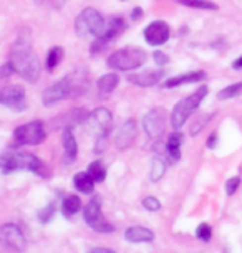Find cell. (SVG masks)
Segmentation results:
<instances>
[{
    "label": "cell",
    "mask_w": 242,
    "mask_h": 253,
    "mask_svg": "<svg viewBox=\"0 0 242 253\" xmlns=\"http://www.w3.org/2000/svg\"><path fill=\"white\" fill-rule=\"evenodd\" d=\"M10 65L13 66L15 73L22 75L28 83H35L40 76V61L33 53L30 43V30L23 28L20 35L15 40L10 51Z\"/></svg>",
    "instance_id": "1"
},
{
    "label": "cell",
    "mask_w": 242,
    "mask_h": 253,
    "mask_svg": "<svg viewBox=\"0 0 242 253\" xmlns=\"http://www.w3.org/2000/svg\"><path fill=\"white\" fill-rule=\"evenodd\" d=\"M44 162L28 152H7L0 157V170L3 174L13 172V170H30L35 174H44Z\"/></svg>",
    "instance_id": "2"
},
{
    "label": "cell",
    "mask_w": 242,
    "mask_h": 253,
    "mask_svg": "<svg viewBox=\"0 0 242 253\" xmlns=\"http://www.w3.org/2000/svg\"><path fill=\"white\" fill-rule=\"evenodd\" d=\"M146 61V51L140 46H126L108 56V66L118 71H131L143 66Z\"/></svg>",
    "instance_id": "3"
},
{
    "label": "cell",
    "mask_w": 242,
    "mask_h": 253,
    "mask_svg": "<svg viewBox=\"0 0 242 253\" xmlns=\"http://www.w3.org/2000/svg\"><path fill=\"white\" fill-rule=\"evenodd\" d=\"M206 94H207V86H201L193 94H189L188 98L181 99V101L173 108V113H171V124H173L174 129L176 131L181 129L184 126V123L188 121V118L201 106V101Z\"/></svg>",
    "instance_id": "4"
},
{
    "label": "cell",
    "mask_w": 242,
    "mask_h": 253,
    "mask_svg": "<svg viewBox=\"0 0 242 253\" xmlns=\"http://www.w3.org/2000/svg\"><path fill=\"white\" fill-rule=\"evenodd\" d=\"M105 18L99 13L98 10L95 8L88 7L82 10V13L77 17L75 20V32H77L78 37H93V38H98L99 35L105 30Z\"/></svg>",
    "instance_id": "5"
},
{
    "label": "cell",
    "mask_w": 242,
    "mask_h": 253,
    "mask_svg": "<svg viewBox=\"0 0 242 253\" xmlns=\"http://www.w3.org/2000/svg\"><path fill=\"white\" fill-rule=\"evenodd\" d=\"M47 132H45V126L44 123L35 119V121H30L27 124H22L18 126L15 131H13V144L15 146H39L45 141Z\"/></svg>",
    "instance_id": "6"
},
{
    "label": "cell",
    "mask_w": 242,
    "mask_h": 253,
    "mask_svg": "<svg viewBox=\"0 0 242 253\" xmlns=\"http://www.w3.org/2000/svg\"><path fill=\"white\" fill-rule=\"evenodd\" d=\"M125 28H126L125 20H123L121 17H113L105 25V30H103L101 35L93 40L90 51H92V53H99V51L105 48L108 43H111L118 35H121V32L125 30Z\"/></svg>",
    "instance_id": "7"
},
{
    "label": "cell",
    "mask_w": 242,
    "mask_h": 253,
    "mask_svg": "<svg viewBox=\"0 0 242 253\" xmlns=\"http://www.w3.org/2000/svg\"><path fill=\"white\" fill-rule=\"evenodd\" d=\"M68 96H72V76H65V78L56 81L55 84L47 88L42 93V101L47 108H51Z\"/></svg>",
    "instance_id": "8"
},
{
    "label": "cell",
    "mask_w": 242,
    "mask_h": 253,
    "mask_svg": "<svg viewBox=\"0 0 242 253\" xmlns=\"http://www.w3.org/2000/svg\"><path fill=\"white\" fill-rule=\"evenodd\" d=\"M0 104L10 108L12 111L20 113L27 109L25 101V89L18 84H12V86L0 88Z\"/></svg>",
    "instance_id": "9"
},
{
    "label": "cell",
    "mask_w": 242,
    "mask_h": 253,
    "mask_svg": "<svg viewBox=\"0 0 242 253\" xmlns=\"http://www.w3.org/2000/svg\"><path fill=\"white\" fill-rule=\"evenodd\" d=\"M0 245L15 252H23L27 245L25 235L15 223H3L0 225Z\"/></svg>",
    "instance_id": "10"
},
{
    "label": "cell",
    "mask_w": 242,
    "mask_h": 253,
    "mask_svg": "<svg viewBox=\"0 0 242 253\" xmlns=\"http://www.w3.org/2000/svg\"><path fill=\"white\" fill-rule=\"evenodd\" d=\"M143 127L151 139H158L166 127V111L163 108H153L143 118Z\"/></svg>",
    "instance_id": "11"
},
{
    "label": "cell",
    "mask_w": 242,
    "mask_h": 253,
    "mask_svg": "<svg viewBox=\"0 0 242 253\" xmlns=\"http://www.w3.org/2000/svg\"><path fill=\"white\" fill-rule=\"evenodd\" d=\"M171 28L163 20L151 22L148 27L145 28V40L148 42L151 46H161L169 40Z\"/></svg>",
    "instance_id": "12"
},
{
    "label": "cell",
    "mask_w": 242,
    "mask_h": 253,
    "mask_svg": "<svg viewBox=\"0 0 242 253\" xmlns=\"http://www.w3.org/2000/svg\"><path fill=\"white\" fill-rule=\"evenodd\" d=\"M136 137V121L135 119H128L120 126V129L116 131V136H115V144L118 149L125 151L128 149L133 141Z\"/></svg>",
    "instance_id": "13"
},
{
    "label": "cell",
    "mask_w": 242,
    "mask_h": 253,
    "mask_svg": "<svg viewBox=\"0 0 242 253\" xmlns=\"http://www.w3.org/2000/svg\"><path fill=\"white\" fill-rule=\"evenodd\" d=\"M163 71L161 70H146V71H140V73H133L128 75V81L133 83L135 86L140 88H149L158 84L161 80H163Z\"/></svg>",
    "instance_id": "14"
},
{
    "label": "cell",
    "mask_w": 242,
    "mask_h": 253,
    "mask_svg": "<svg viewBox=\"0 0 242 253\" xmlns=\"http://www.w3.org/2000/svg\"><path fill=\"white\" fill-rule=\"evenodd\" d=\"M206 78V73L204 71H191V73H183V75H176V76H171L169 80L164 81L163 88L166 89H173L178 88L181 84H188V83H199Z\"/></svg>",
    "instance_id": "15"
},
{
    "label": "cell",
    "mask_w": 242,
    "mask_h": 253,
    "mask_svg": "<svg viewBox=\"0 0 242 253\" xmlns=\"http://www.w3.org/2000/svg\"><path fill=\"white\" fill-rule=\"evenodd\" d=\"M90 119L98 127L99 134H108L111 127V113L106 108H98L90 114Z\"/></svg>",
    "instance_id": "16"
},
{
    "label": "cell",
    "mask_w": 242,
    "mask_h": 253,
    "mask_svg": "<svg viewBox=\"0 0 242 253\" xmlns=\"http://www.w3.org/2000/svg\"><path fill=\"white\" fill-rule=\"evenodd\" d=\"M88 118H90V114L87 113V109H83V108H73V109H70L68 113H65L60 119H56L55 123L65 129V127H72L73 124L83 123L85 119H88Z\"/></svg>",
    "instance_id": "17"
},
{
    "label": "cell",
    "mask_w": 242,
    "mask_h": 253,
    "mask_svg": "<svg viewBox=\"0 0 242 253\" xmlns=\"http://www.w3.org/2000/svg\"><path fill=\"white\" fill-rule=\"evenodd\" d=\"M63 151H65L66 164L75 162L78 154V146H77V139H75V136H73L72 127H65L63 129Z\"/></svg>",
    "instance_id": "18"
},
{
    "label": "cell",
    "mask_w": 242,
    "mask_h": 253,
    "mask_svg": "<svg viewBox=\"0 0 242 253\" xmlns=\"http://www.w3.org/2000/svg\"><path fill=\"white\" fill-rule=\"evenodd\" d=\"M125 238L131 243H148L154 238V233L146 227L136 225V227H130L125 232Z\"/></svg>",
    "instance_id": "19"
},
{
    "label": "cell",
    "mask_w": 242,
    "mask_h": 253,
    "mask_svg": "<svg viewBox=\"0 0 242 253\" xmlns=\"http://www.w3.org/2000/svg\"><path fill=\"white\" fill-rule=\"evenodd\" d=\"M183 134L181 132H173L166 142V154L169 156L171 162H178L181 159V144H183Z\"/></svg>",
    "instance_id": "20"
},
{
    "label": "cell",
    "mask_w": 242,
    "mask_h": 253,
    "mask_svg": "<svg viewBox=\"0 0 242 253\" xmlns=\"http://www.w3.org/2000/svg\"><path fill=\"white\" fill-rule=\"evenodd\" d=\"M118 83H120V76H118L116 73H106V75H103L98 78L97 86H98V91L101 94H110V93L115 91Z\"/></svg>",
    "instance_id": "21"
},
{
    "label": "cell",
    "mask_w": 242,
    "mask_h": 253,
    "mask_svg": "<svg viewBox=\"0 0 242 253\" xmlns=\"http://www.w3.org/2000/svg\"><path fill=\"white\" fill-rule=\"evenodd\" d=\"M73 182H75V187H77V190H80L82 194H92L93 192L95 180L90 177L88 172H78L73 177Z\"/></svg>",
    "instance_id": "22"
},
{
    "label": "cell",
    "mask_w": 242,
    "mask_h": 253,
    "mask_svg": "<svg viewBox=\"0 0 242 253\" xmlns=\"http://www.w3.org/2000/svg\"><path fill=\"white\" fill-rule=\"evenodd\" d=\"M83 217H85V222H87L90 227H92L95 222H98L99 218H103L101 209H99V204L97 202V200H92V202H90L87 207H85Z\"/></svg>",
    "instance_id": "23"
},
{
    "label": "cell",
    "mask_w": 242,
    "mask_h": 253,
    "mask_svg": "<svg viewBox=\"0 0 242 253\" xmlns=\"http://www.w3.org/2000/svg\"><path fill=\"white\" fill-rule=\"evenodd\" d=\"M61 209H63V215L66 218H70L77 212H80V209H82V200H80L78 195H68V197L63 200Z\"/></svg>",
    "instance_id": "24"
},
{
    "label": "cell",
    "mask_w": 242,
    "mask_h": 253,
    "mask_svg": "<svg viewBox=\"0 0 242 253\" xmlns=\"http://www.w3.org/2000/svg\"><path fill=\"white\" fill-rule=\"evenodd\" d=\"M181 5L189 8H197V10H217V3L209 2V0H178Z\"/></svg>",
    "instance_id": "25"
},
{
    "label": "cell",
    "mask_w": 242,
    "mask_h": 253,
    "mask_svg": "<svg viewBox=\"0 0 242 253\" xmlns=\"http://www.w3.org/2000/svg\"><path fill=\"white\" fill-rule=\"evenodd\" d=\"M88 175L92 177L95 182H103L106 177V169L103 167V162L101 161H95L92 164L88 166Z\"/></svg>",
    "instance_id": "26"
},
{
    "label": "cell",
    "mask_w": 242,
    "mask_h": 253,
    "mask_svg": "<svg viewBox=\"0 0 242 253\" xmlns=\"http://www.w3.org/2000/svg\"><path fill=\"white\" fill-rule=\"evenodd\" d=\"M61 58H63V48H61V46H53V48H50L48 55H47V70L53 71L56 66L60 65Z\"/></svg>",
    "instance_id": "27"
},
{
    "label": "cell",
    "mask_w": 242,
    "mask_h": 253,
    "mask_svg": "<svg viewBox=\"0 0 242 253\" xmlns=\"http://www.w3.org/2000/svg\"><path fill=\"white\" fill-rule=\"evenodd\" d=\"M166 172V164L163 159H159V157H154L153 161H151V169H149V179L153 180V182H158V180L163 177Z\"/></svg>",
    "instance_id": "28"
},
{
    "label": "cell",
    "mask_w": 242,
    "mask_h": 253,
    "mask_svg": "<svg viewBox=\"0 0 242 253\" xmlns=\"http://www.w3.org/2000/svg\"><path fill=\"white\" fill-rule=\"evenodd\" d=\"M241 93H242V81H241V83H234V84H231V86L222 88L221 91L217 93V99H221V101H226V99L239 96Z\"/></svg>",
    "instance_id": "29"
},
{
    "label": "cell",
    "mask_w": 242,
    "mask_h": 253,
    "mask_svg": "<svg viewBox=\"0 0 242 253\" xmlns=\"http://www.w3.org/2000/svg\"><path fill=\"white\" fill-rule=\"evenodd\" d=\"M55 210H56V204L55 202H50L47 207H44L39 212V218H40V222H44V223H47V222H50L51 218H53V215H55Z\"/></svg>",
    "instance_id": "30"
},
{
    "label": "cell",
    "mask_w": 242,
    "mask_h": 253,
    "mask_svg": "<svg viewBox=\"0 0 242 253\" xmlns=\"http://www.w3.org/2000/svg\"><path fill=\"white\" fill-rule=\"evenodd\" d=\"M196 235H197L199 240L209 242L211 240V235H212V230H211V227L207 225V223H201V225L197 227V230H196Z\"/></svg>",
    "instance_id": "31"
},
{
    "label": "cell",
    "mask_w": 242,
    "mask_h": 253,
    "mask_svg": "<svg viewBox=\"0 0 242 253\" xmlns=\"http://www.w3.org/2000/svg\"><path fill=\"white\" fill-rule=\"evenodd\" d=\"M92 228L99 232V233H111L113 230H115V227H113L111 223H108L106 220H103V218H99L98 222H95L92 225Z\"/></svg>",
    "instance_id": "32"
},
{
    "label": "cell",
    "mask_w": 242,
    "mask_h": 253,
    "mask_svg": "<svg viewBox=\"0 0 242 253\" xmlns=\"http://www.w3.org/2000/svg\"><path fill=\"white\" fill-rule=\"evenodd\" d=\"M209 119H211V114H206V116L197 118L196 121H194V123L191 124V134H193V136H196L197 132L201 131L204 126H206V123L209 121Z\"/></svg>",
    "instance_id": "33"
},
{
    "label": "cell",
    "mask_w": 242,
    "mask_h": 253,
    "mask_svg": "<svg viewBox=\"0 0 242 253\" xmlns=\"http://www.w3.org/2000/svg\"><path fill=\"white\" fill-rule=\"evenodd\" d=\"M143 207L146 210H151V212H156V210L161 209V202L156 197H146L143 199Z\"/></svg>",
    "instance_id": "34"
},
{
    "label": "cell",
    "mask_w": 242,
    "mask_h": 253,
    "mask_svg": "<svg viewBox=\"0 0 242 253\" xmlns=\"http://www.w3.org/2000/svg\"><path fill=\"white\" fill-rule=\"evenodd\" d=\"M239 185H241V177H231L226 182V192H227V195H234Z\"/></svg>",
    "instance_id": "35"
},
{
    "label": "cell",
    "mask_w": 242,
    "mask_h": 253,
    "mask_svg": "<svg viewBox=\"0 0 242 253\" xmlns=\"http://www.w3.org/2000/svg\"><path fill=\"white\" fill-rule=\"evenodd\" d=\"M106 146H108V134H99L97 139V146H95V152L103 154L106 151Z\"/></svg>",
    "instance_id": "36"
},
{
    "label": "cell",
    "mask_w": 242,
    "mask_h": 253,
    "mask_svg": "<svg viewBox=\"0 0 242 253\" xmlns=\"http://www.w3.org/2000/svg\"><path fill=\"white\" fill-rule=\"evenodd\" d=\"M15 73V70H13V66L10 65V61H7V63H3L0 66V80H5L8 76H12Z\"/></svg>",
    "instance_id": "37"
},
{
    "label": "cell",
    "mask_w": 242,
    "mask_h": 253,
    "mask_svg": "<svg viewBox=\"0 0 242 253\" xmlns=\"http://www.w3.org/2000/svg\"><path fill=\"white\" fill-rule=\"evenodd\" d=\"M153 58H154V61H156V65H159V66L168 65V61H169L168 55L163 53V51H159V50H156V51H154V53H153Z\"/></svg>",
    "instance_id": "38"
},
{
    "label": "cell",
    "mask_w": 242,
    "mask_h": 253,
    "mask_svg": "<svg viewBox=\"0 0 242 253\" xmlns=\"http://www.w3.org/2000/svg\"><path fill=\"white\" fill-rule=\"evenodd\" d=\"M141 17H143V8H141V7H136L135 10L131 12V18L136 22V20H140Z\"/></svg>",
    "instance_id": "39"
},
{
    "label": "cell",
    "mask_w": 242,
    "mask_h": 253,
    "mask_svg": "<svg viewBox=\"0 0 242 253\" xmlns=\"http://www.w3.org/2000/svg\"><path fill=\"white\" fill-rule=\"evenodd\" d=\"M88 253H115L110 248H93V250H90Z\"/></svg>",
    "instance_id": "40"
},
{
    "label": "cell",
    "mask_w": 242,
    "mask_h": 253,
    "mask_svg": "<svg viewBox=\"0 0 242 253\" xmlns=\"http://www.w3.org/2000/svg\"><path fill=\"white\" fill-rule=\"evenodd\" d=\"M216 139H217V136L216 134H211L209 136V141H207V147H211V149H212V147L216 146Z\"/></svg>",
    "instance_id": "41"
},
{
    "label": "cell",
    "mask_w": 242,
    "mask_h": 253,
    "mask_svg": "<svg viewBox=\"0 0 242 253\" xmlns=\"http://www.w3.org/2000/svg\"><path fill=\"white\" fill-rule=\"evenodd\" d=\"M232 68H234V70H241L242 68V56H239V58L232 63Z\"/></svg>",
    "instance_id": "42"
}]
</instances>
